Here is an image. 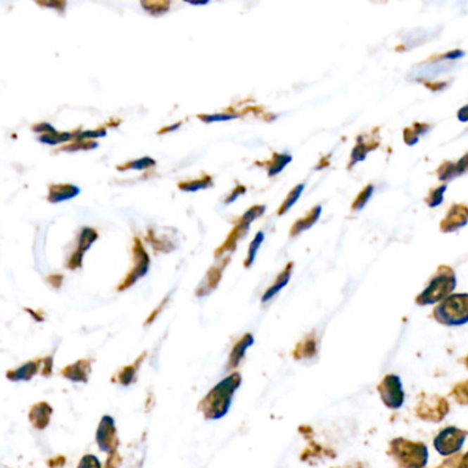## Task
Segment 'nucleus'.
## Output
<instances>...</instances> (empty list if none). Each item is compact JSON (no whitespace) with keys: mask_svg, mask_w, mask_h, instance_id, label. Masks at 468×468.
Here are the masks:
<instances>
[{"mask_svg":"<svg viewBox=\"0 0 468 468\" xmlns=\"http://www.w3.org/2000/svg\"><path fill=\"white\" fill-rule=\"evenodd\" d=\"M382 401L388 408L397 410L404 404V391L397 375H387L378 387Z\"/></svg>","mask_w":468,"mask_h":468,"instance_id":"obj_8","label":"nucleus"},{"mask_svg":"<svg viewBox=\"0 0 468 468\" xmlns=\"http://www.w3.org/2000/svg\"><path fill=\"white\" fill-rule=\"evenodd\" d=\"M157 161L153 160L151 157H143V158H138L134 161H128L122 165L117 166V170L125 172V170H146L148 167H156Z\"/></svg>","mask_w":468,"mask_h":468,"instance_id":"obj_23","label":"nucleus"},{"mask_svg":"<svg viewBox=\"0 0 468 468\" xmlns=\"http://www.w3.org/2000/svg\"><path fill=\"white\" fill-rule=\"evenodd\" d=\"M372 191H374L372 186H368L364 191H361V194L358 196V199H356V202L353 203V210H360V209H362V208L365 206V203L368 202L369 196L372 195Z\"/></svg>","mask_w":468,"mask_h":468,"instance_id":"obj_33","label":"nucleus"},{"mask_svg":"<svg viewBox=\"0 0 468 468\" xmlns=\"http://www.w3.org/2000/svg\"><path fill=\"white\" fill-rule=\"evenodd\" d=\"M303 187H305V184H298V186H296V187L289 193V195H287L286 199H284V202L280 205V208H279V210H277V216H283V215H286V213L294 206V203L300 199V196H301V194H303Z\"/></svg>","mask_w":468,"mask_h":468,"instance_id":"obj_24","label":"nucleus"},{"mask_svg":"<svg viewBox=\"0 0 468 468\" xmlns=\"http://www.w3.org/2000/svg\"><path fill=\"white\" fill-rule=\"evenodd\" d=\"M37 4L44 6V7H54L58 11H63V8L66 7L65 1H56V3H47V1H37Z\"/></svg>","mask_w":468,"mask_h":468,"instance_id":"obj_40","label":"nucleus"},{"mask_svg":"<svg viewBox=\"0 0 468 468\" xmlns=\"http://www.w3.org/2000/svg\"><path fill=\"white\" fill-rule=\"evenodd\" d=\"M180 125H182V121L180 122H177V124H172V125H169V127H165V128H163V129H160V135H163V134H167V132H173V131H176V129H179L180 128Z\"/></svg>","mask_w":468,"mask_h":468,"instance_id":"obj_41","label":"nucleus"},{"mask_svg":"<svg viewBox=\"0 0 468 468\" xmlns=\"http://www.w3.org/2000/svg\"><path fill=\"white\" fill-rule=\"evenodd\" d=\"M416 128H417V124H415L411 128H407V129H405V134H404V135H410V134L412 135L411 138L405 140L407 144H410V146H411V144H415V143L419 140V138H420V135L424 134V131H429L431 127H430V125H426V124H424V125L420 124V125H419V129H416Z\"/></svg>","mask_w":468,"mask_h":468,"instance_id":"obj_31","label":"nucleus"},{"mask_svg":"<svg viewBox=\"0 0 468 468\" xmlns=\"http://www.w3.org/2000/svg\"><path fill=\"white\" fill-rule=\"evenodd\" d=\"M39 362L40 361H29L15 371L7 372V378H10V381H29L39 371Z\"/></svg>","mask_w":468,"mask_h":468,"instance_id":"obj_21","label":"nucleus"},{"mask_svg":"<svg viewBox=\"0 0 468 468\" xmlns=\"http://www.w3.org/2000/svg\"><path fill=\"white\" fill-rule=\"evenodd\" d=\"M98 238H99V234L95 228H91V227H83L82 228L80 236H79V248L70 255L69 261L66 263V267L70 271H76V270L82 268L85 251L95 244V241Z\"/></svg>","mask_w":468,"mask_h":468,"instance_id":"obj_9","label":"nucleus"},{"mask_svg":"<svg viewBox=\"0 0 468 468\" xmlns=\"http://www.w3.org/2000/svg\"><path fill=\"white\" fill-rule=\"evenodd\" d=\"M241 117L238 113H216V114H199L198 118L203 121L205 124H212V122H220V121H229Z\"/></svg>","mask_w":468,"mask_h":468,"instance_id":"obj_30","label":"nucleus"},{"mask_svg":"<svg viewBox=\"0 0 468 468\" xmlns=\"http://www.w3.org/2000/svg\"><path fill=\"white\" fill-rule=\"evenodd\" d=\"M291 161H293V157L287 153H274L272 158L270 161L263 163L261 166H265L268 176L274 177L276 175H279Z\"/></svg>","mask_w":468,"mask_h":468,"instance_id":"obj_19","label":"nucleus"},{"mask_svg":"<svg viewBox=\"0 0 468 468\" xmlns=\"http://www.w3.org/2000/svg\"><path fill=\"white\" fill-rule=\"evenodd\" d=\"M322 215V206H315L309 213H306V216L296 221L290 229V236L296 238L297 235H300L303 231H306L308 228H310L316 221L319 220Z\"/></svg>","mask_w":468,"mask_h":468,"instance_id":"obj_17","label":"nucleus"},{"mask_svg":"<svg viewBox=\"0 0 468 468\" xmlns=\"http://www.w3.org/2000/svg\"><path fill=\"white\" fill-rule=\"evenodd\" d=\"M132 261H134V267L131 268V271L127 274L125 279L117 287L118 291H124V290L129 289L131 286H134L138 282L139 279L144 277L148 272L150 257H148V253L146 251V248L143 246V244H141V241L139 239L138 236L134 239Z\"/></svg>","mask_w":468,"mask_h":468,"instance_id":"obj_5","label":"nucleus"},{"mask_svg":"<svg viewBox=\"0 0 468 468\" xmlns=\"http://www.w3.org/2000/svg\"><path fill=\"white\" fill-rule=\"evenodd\" d=\"M293 267H294V263H289V264L284 267V270L277 275L275 282L271 284V287L264 293V296H263V298H261L263 303H268L270 300H272L276 294H277L284 286H287V283L290 282V277H291Z\"/></svg>","mask_w":468,"mask_h":468,"instance_id":"obj_16","label":"nucleus"},{"mask_svg":"<svg viewBox=\"0 0 468 468\" xmlns=\"http://www.w3.org/2000/svg\"><path fill=\"white\" fill-rule=\"evenodd\" d=\"M254 343V338L251 334H246L232 349L231 355H229V362L228 367L229 368H235L238 367V364L241 362V360L245 356V352L248 350V348Z\"/></svg>","mask_w":468,"mask_h":468,"instance_id":"obj_20","label":"nucleus"},{"mask_svg":"<svg viewBox=\"0 0 468 468\" xmlns=\"http://www.w3.org/2000/svg\"><path fill=\"white\" fill-rule=\"evenodd\" d=\"M234 224H235V227H234V229L229 232V235L227 236L225 242L221 245L220 248L215 251V257H216V258L221 257L225 251H227V253H232V251L236 248L238 241H239L241 238H244V236L248 234V229H250V227H248V225H245V224H241V222H234Z\"/></svg>","mask_w":468,"mask_h":468,"instance_id":"obj_13","label":"nucleus"},{"mask_svg":"<svg viewBox=\"0 0 468 468\" xmlns=\"http://www.w3.org/2000/svg\"><path fill=\"white\" fill-rule=\"evenodd\" d=\"M96 442L98 446L102 452L105 453H115L117 448H118V437H117V431H115V423L114 419L106 415L101 419L98 430H96Z\"/></svg>","mask_w":468,"mask_h":468,"instance_id":"obj_7","label":"nucleus"},{"mask_svg":"<svg viewBox=\"0 0 468 468\" xmlns=\"http://www.w3.org/2000/svg\"><path fill=\"white\" fill-rule=\"evenodd\" d=\"M209 1H190V4H194V6H205L208 4Z\"/></svg>","mask_w":468,"mask_h":468,"instance_id":"obj_42","label":"nucleus"},{"mask_svg":"<svg viewBox=\"0 0 468 468\" xmlns=\"http://www.w3.org/2000/svg\"><path fill=\"white\" fill-rule=\"evenodd\" d=\"M264 239H265L264 232H263V231H258V232L255 234L254 239L251 241L250 246H248V257H246V260H245V268H250V267L254 264L255 257H257V253H258V250L261 248Z\"/></svg>","mask_w":468,"mask_h":468,"instance_id":"obj_26","label":"nucleus"},{"mask_svg":"<svg viewBox=\"0 0 468 468\" xmlns=\"http://www.w3.org/2000/svg\"><path fill=\"white\" fill-rule=\"evenodd\" d=\"M434 317L443 326L468 323V294H450L434 309Z\"/></svg>","mask_w":468,"mask_h":468,"instance_id":"obj_3","label":"nucleus"},{"mask_svg":"<svg viewBox=\"0 0 468 468\" xmlns=\"http://www.w3.org/2000/svg\"><path fill=\"white\" fill-rule=\"evenodd\" d=\"M467 438V433L456 427H446L434 440V446L442 456H450L459 452Z\"/></svg>","mask_w":468,"mask_h":468,"instance_id":"obj_6","label":"nucleus"},{"mask_svg":"<svg viewBox=\"0 0 468 468\" xmlns=\"http://www.w3.org/2000/svg\"><path fill=\"white\" fill-rule=\"evenodd\" d=\"M393 452L400 463L407 468H423L427 463V448L422 443H412L405 440L393 441Z\"/></svg>","mask_w":468,"mask_h":468,"instance_id":"obj_4","label":"nucleus"},{"mask_svg":"<svg viewBox=\"0 0 468 468\" xmlns=\"http://www.w3.org/2000/svg\"><path fill=\"white\" fill-rule=\"evenodd\" d=\"M135 371H137L135 367H127V368H124L122 372L120 374V384L125 386L129 385L134 381V378H135Z\"/></svg>","mask_w":468,"mask_h":468,"instance_id":"obj_37","label":"nucleus"},{"mask_svg":"<svg viewBox=\"0 0 468 468\" xmlns=\"http://www.w3.org/2000/svg\"><path fill=\"white\" fill-rule=\"evenodd\" d=\"M265 209H267L265 205H254V206L248 208V210L239 219L234 220V222H241V224H245V225L250 227L253 221L257 220L258 217H261L265 213Z\"/></svg>","mask_w":468,"mask_h":468,"instance_id":"obj_28","label":"nucleus"},{"mask_svg":"<svg viewBox=\"0 0 468 468\" xmlns=\"http://www.w3.org/2000/svg\"><path fill=\"white\" fill-rule=\"evenodd\" d=\"M32 131L34 134H40V135H47V134H56V132H58L50 122L34 124V125H32Z\"/></svg>","mask_w":468,"mask_h":468,"instance_id":"obj_36","label":"nucleus"},{"mask_svg":"<svg viewBox=\"0 0 468 468\" xmlns=\"http://www.w3.org/2000/svg\"><path fill=\"white\" fill-rule=\"evenodd\" d=\"M89 368H91V361L80 360L62 369V375L72 382H87L89 375Z\"/></svg>","mask_w":468,"mask_h":468,"instance_id":"obj_14","label":"nucleus"},{"mask_svg":"<svg viewBox=\"0 0 468 468\" xmlns=\"http://www.w3.org/2000/svg\"><path fill=\"white\" fill-rule=\"evenodd\" d=\"M141 7L151 15H161V14H165L169 11V7H170V1L167 0H150V1H140Z\"/></svg>","mask_w":468,"mask_h":468,"instance_id":"obj_25","label":"nucleus"},{"mask_svg":"<svg viewBox=\"0 0 468 468\" xmlns=\"http://www.w3.org/2000/svg\"><path fill=\"white\" fill-rule=\"evenodd\" d=\"M229 260H231V255L225 257V258L221 261L220 264H216V265H213V267L209 270V272H208V275L205 277V280L201 283L199 289H196V296H198V297H203V296L212 293V291L217 287V284L220 283L222 272H224L227 264L229 263Z\"/></svg>","mask_w":468,"mask_h":468,"instance_id":"obj_10","label":"nucleus"},{"mask_svg":"<svg viewBox=\"0 0 468 468\" xmlns=\"http://www.w3.org/2000/svg\"><path fill=\"white\" fill-rule=\"evenodd\" d=\"M456 287V275L452 268L440 267L429 286L416 298L417 305H433L442 303Z\"/></svg>","mask_w":468,"mask_h":468,"instance_id":"obj_2","label":"nucleus"},{"mask_svg":"<svg viewBox=\"0 0 468 468\" xmlns=\"http://www.w3.org/2000/svg\"><path fill=\"white\" fill-rule=\"evenodd\" d=\"M468 222V206L455 205L441 222L442 232H453Z\"/></svg>","mask_w":468,"mask_h":468,"instance_id":"obj_11","label":"nucleus"},{"mask_svg":"<svg viewBox=\"0 0 468 468\" xmlns=\"http://www.w3.org/2000/svg\"><path fill=\"white\" fill-rule=\"evenodd\" d=\"M98 147V143L95 140H75L69 144H65L61 147V151H80V150H94Z\"/></svg>","mask_w":468,"mask_h":468,"instance_id":"obj_29","label":"nucleus"},{"mask_svg":"<svg viewBox=\"0 0 468 468\" xmlns=\"http://www.w3.org/2000/svg\"><path fill=\"white\" fill-rule=\"evenodd\" d=\"M77 468H102L99 459L94 455H85L82 457Z\"/></svg>","mask_w":468,"mask_h":468,"instance_id":"obj_35","label":"nucleus"},{"mask_svg":"<svg viewBox=\"0 0 468 468\" xmlns=\"http://www.w3.org/2000/svg\"><path fill=\"white\" fill-rule=\"evenodd\" d=\"M73 134H75V139H77V140H89V139L105 138L106 129L101 128V129H95V131H76Z\"/></svg>","mask_w":468,"mask_h":468,"instance_id":"obj_32","label":"nucleus"},{"mask_svg":"<svg viewBox=\"0 0 468 468\" xmlns=\"http://www.w3.org/2000/svg\"><path fill=\"white\" fill-rule=\"evenodd\" d=\"M460 468H468V455H466V457H464V464H462Z\"/></svg>","mask_w":468,"mask_h":468,"instance_id":"obj_43","label":"nucleus"},{"mask_svg":"<svg viewBox=\"0 0 468 468\" xmlns=\"http://www.w3.org/2000/svg\"><path fill=\"white\" fill-rule=\"evenodd\" d=\"M468 169V154L464 156L460 161H457L456 164H452V165L442 166L438 172L440 175L441 180H445V179H450V177H455V176H459L462 173H464Z\"/></svg>","mask_w":468,"mask_h":468,"instance_id":"obj_22","label":"nucleus"},{"mask_svg":"<svg viewBox=\"0 0 468 468\" xmlns=\"http://www.w3.org/2000/svg\"><path fill=\"white\" fill-rule=\"evenodd\" d=\"M75 139V134L73 132H56V134H47V135H40L37 137V140L43 144H49V146H56L59 143H66L69 140Z\"/></svg>","mask_w":468,"mask_h":468,"instance_id":"obj_27","label":"nucleus"},{"mask_svg":"<svg viewBox=\"0 0 468 468\" xmlns=\"http://www.w3.org/2000/svg\"><path fill=\"white\" fill-rule=\"evenodd\" d=\"M446 191V186H441L440 189L431 191V194L427 196V205L430 208H434V206H438L441 202H442V195Z\"/></svg>","mask_w":468,"mask_h":468,"instance_id":"obj_34","label":"nucleus"},{"mask_svg":"<svg viewBox=\"0 0 468 468\" xmlns=\"http://www.w3.org/2000/svg\"><path fill=\"white\" fill-rule=\"evenodd\" d=\"M213 186H215L213 177L210 175H206V173L202 175L199 179L184 180V182H180L177 184L179 190L186 191V193H195V191H199V190H206V189H210Z\"/></svg>","mask_w":468,"mask_h":468,"instance_id":"obj_18","label":"nucleus"},{"mask_svg":"<svg viewBox=\"0 0 468 468\" xmlns=\"http://www.w3.org/2000/svg\"><path fill=\"white\" fill-rule=\"evenodd\" d=\"M241 382H242L241 374L234 372L225 379H222L220 384H217L206 394V397L198 405V408L203 413L205 419L219 420L228 413L234 394L236 388L241 386Z\"/></svg>","mask_w":468,"mask_h":468,"instance_id":"obj_1","label":"nucleus"},{"mask_svg":"<svg viewBox=\"0 0 468 468\" xmlns=\"http://www.w3.org/2000/svg\"><path fill=\"white\" fill-rule=\"evenodd\" d=\"M80 194V189L70 183H58V184H50L49 186V195L47 201L50 203H59L63 201L73 199Z\"/></svg>","mask_w":468,"mask_h":468,"instance_id":"obj_12","label":"nucleus"},{"mask_svg":"<svg viewBox=\"0 0 468 468\" xmlns=\"http://www.w3.org/2000/svg\"><path fill=\"white\" fill-rule=\"evenodd\" d=\"M120 463H121V457L115 452V453L109 455V459H108V463H106V467L105 468H117L120 466Z\"/></svg>","mask_w":468,"mask_h":468,"instance_id":"obj_39","label":"nucleus"},{"mask_svg":"<svg viewBox=\"0 0 468 468\" xmlns=\"http://www.w3.org/2000/svg\"><path fill=\"white\" fill-rule=\"evenodd\" d=\"M246 193V187L245 186H242V184H238L232 191H231V194L227 196V199L224 201L225 202V205H229L231 202H234L238 196H241L242 194Z\"/></svg>","mask_w":468,"mask_h":468,"instance_id":"obj_38","label":"nucleus"},{"mask_svg":"<svg viewBox=\"0 0 468 468\" xmlns=\"http://www.w3.org/2000/svg\"><path fill=\"white\" fill-rule=\"evenodd\" d=\"M53 410L47 403H39L36 404L29 413V420L32 422V424L39 429L43 430L49 426L50 423V417H51Z\"/></svg>","mask_w":468,"mask_h":468,"instance_id":"obj_15","label":"nucleus"}]
</instances>
